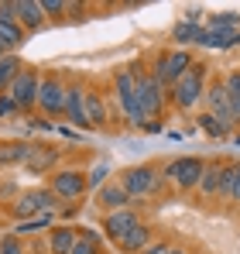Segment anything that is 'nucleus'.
Instances as JSON below:
<instances>
[{"instance_id":"nucleus-1","label":"nucleus","mask_w":240,"mask_h":254,"mask_svg":"<svg viewBox=\"0 0 240 254\" xmlns=\"http://www.w3.org/2000/svg\"><path fill=\"white\" fill-rule=\"evenodd\" d=\"M209 62H192L189 69H185V76L182 79H175V83L168 86V107H175V110H182V114H192V110H199L202 96H206V83H209Z\"/></svg>"},{"instance_id":"nucleus-2","label":"nucleus","mask_w":240,"mask_h":254,"mask_svg":"<svg viewBox=\"0 0 240 254\" xmlns=\"http://www.w3.org/2000/svg\"><path fill=\"white\" fill-rule=\"evenodd\" d=\"M65 86L69 76H62L59 69H45L38 83V110L45 121H62L65 117Z\"/></svg>"},{"instance_id":"nucleus-3","label":"nucleus","mask_w":240,"mask_h":254,"mask_svg":"<svg viewBox=\"0 0 240 254\" xmlns=\"http://www.w3.org/2000/svg\"><path fill=\"white\" fill-rule=\"evenodd\" d=\"M130 69H134V79H137V107H141V114H144L148 121H161V114H165V107H168V89H165L151 72H144L141 62H134Z\"/></svg>"},{"instance_id":"nucleus-4","label":"nucleus","mask_w":240,"mask_h":254,"mask_svg":"<svg viewBox=\"0 0 240 254\" xmlns=\"http://www.w3.org/2000/svg\"><path fill=\"white\" fill-rule=\"evenodd\" d=\"M192 62H196V59H192V52H189V48H175V45H172V48L155 52V59H151V69H148V72H151V76L168 89L175 79H182V76H185V69H189Z\"/></svg>"},{"instance_id":"nucleus-5","label":"nucleus","mask_w":240,"mask_h":254,"mask_svg":"<svg viewBox=\"0 0 240 254\" xmlns=\"http://www.w3.org/2000/svg\"><path fill=\"white\" fill-rule=\"evenodd\" d=\"M114 100L120 103V114L137 127V130L148 127V117H144L141 107H137V79H134V69H130V65L114 72Z\"/></svg>"},{"instance_id":"nucleus-6","label":"nucleus","mask_w":240,"mask_h":254,"mask_svg":"<svg viewBox=\"0 0 240 254\" xmlns=\"http://www.w3.org/2000/svg\"><path fill=\"white\" fill-rule=\"evenodd\" d=\"M117 179L130 199H148V196H158L165 189V179H161V172L155 165H130V169L120 172Z\"/></svg>"},{"instance_id":"nucleus-7","label":"nucleus","mask_w":240,"mask_h":254,"mask_svg":"<svg viewBox=\"0 0 240 254\" xmlns=\"http://www.w3.org/2000/svg\"><path fill=\"white\" fill-rule=\"evenodd\" d=\"M202 172H206V158L182 155V158H172V162L161 169V179H165V182H172L179 192H192V189H199Z\"/></svg>"},{"instance_id":"nucleus-8","label":"nucleus","mask_w":240,"mask_h":254,"mask_svg":"<svg viewBox=\"0 0 240 254\" xmlns=\"http://www.w3.org/2000/svg\"><path fill=\"white\" fill-rule=\"evenodd\" d=\"M52 210H62V203H59V196L52 189H24L14 199V206H10V213L17 216V223H24L31 216H41V213H52Z\"/></svg>"},{"instance_id":"nucleus-9","label":"nucleus","mask_w":240,"mask_h":254,"mask_svg":"<svg viewBox=\"0 0 240 254\" xmlns=\"http://www.w3.org/2000/svg\"><path fill=\"white\" fill-rule=\"evenodd\" d=\"M38 83H41V72L35 65H24L21 72H17V79L10 83V96H14V103L21 107V114H35L38 110Z\"/></svg>"},{"instance_id":"nucleus-10","label":"nucleus","mask_w":240,"mask_h":254,"mask_svg":"<svg viewBox=\"0 0 240 254\" xmlns=\"http://www.w3.org/2000/svg\"><path fill=\"white\" fill-rule=\"evenodd\" d=\"M48 189L59 196L62 206H65V203H79L82 196H86V172H79V169H59L55 175H52Z\"/></svg>"},{"instance_id":"nucleus-11","label":"nucleus","mask_w":240,"mask_h":254,"mask_svg":"<svg viewBox=\"0 0 240 254\" xmlns=\"http://www.w3.org/2000/svg\"><path fill=\"white\" fill-rule=\"evenodd\" d=\"M24 42H28V31L14 17V0H0V45H3V52L17 55V48Z\"/></svg>"},{"instance_id":"nucleus-12","label":"nucleus","mask_w":240,"mask_h":254,"mask_svg":"<svg viewBox=\"0 0 240 254\" xmlns=\"http://www.w3.org/2000/svg\"><path fill=\"white\" fill-rule=\"evenodd\" d=\"M86 89H89V83L69 76V86H65V121L76 124L79 130H89V121H86Z\"/></svg>"},{"instance_id":"nucleus-13","label":"nucleus","mask_w":240,"mask_h":254,"mask_svg":"<svg viewBox=\"0 0 240 254\" xmlns=\"http://www.w3.org/2000/svg\"><path fill=\"white\" fill-rule=\"evenodd\" d=\"M137 223H141V213L134 210V206H123V210L103 213V237H110V241L117 244L120 237H127Z\"/></svg>"},{"instance_id":"nucleus-14","label":"nucleus","mask_w":240,"mask_h":254,"mask_svg":"<svg viewBox=\"0 0 240 254\" xmlns=\"http://www.w3.org/2000/svg\"><path fill=\"white\" fill-rule=\"evenodd\" d=\"M14 17H17V24H21L28 35H31V31H41V28L48 24V17H45L38 0H14Z\"/></svg>"},{"instance_id":"nucleus-15","label":"nucleus","mask_w":240,"mask_h":254,"mask_svg":"<svg viewBox=\"0 0 240 254\" xmlns=\"http://www.w3.org/2000/svg\"><path fill=\"white\" fill-rule=\"evenodd\" d=\"M86 121H89V130H103V127L110 124L107 96H103L96 86H89V89H86Z\"/></svg>"},{"instance_id":"nucleus-16","label":"nucleus","mask_w":240,"mask_h":254,"mask_svg":"<svg viewBox=\"0 0 240 254\" xmlns=\"http://www.w3.org/2000/svg\"><path fill=\"white\" fill-rule=\"evenodd\" d=\"M96 206L103 213H114V210H123V206H134V203H130L127 189L120 186V179H110L103 189H96Z\"/></svg>"},{"instance_id":"nucleus-17","label":"nucleus","mask_w":240,"mask_h":254,"mask_svg":"<svg viewBox=\"0 0 240 254\" xmlns=\"http://www.w3.org/2000/svg\"><path fill=\"white\" fill-rule=\"evenodd\" d=\"M59 158H62L59 148H52V144H31V155H28L24 169L35 172V175H45V172H52L59 165Z\"/></svg>"},{"instance_id":"nucleus-18","label":"nucleus","mask_w":240,"mask_h":254,"mask_svg":"<svg viewBox=\"0 0 240 254\" xmlns=\"http://www.w3.org/2000/svg\"><path fill=\"white\" fill-rule=\"evenodd\" d=\"M151 241H155V230H151V227L141 220V223H137V227H134L127 237H120L117 248H120V254H141L148 244H151Z\"/></svg>"},{"instance_id":"nucleus-19","label":"nucleus","mask_w":240,"mask_h":254,"mask_svg":"<svg viewBox=\"0 0 240 254\" xmlns=\"http://www.w3.org/2000/svg\"><path fill=\"white\" fill-rule=\"evenodd\" d=\"M76 237H79V230H76V227L59 223V227H52V230H48V251H52V254H72Z\"/></svg>"},{"instance_id":"nucleus-20","label":"nucleus","mask_w":240,"mask_h":254,"mask_svg":"<svg viewBox=\"0 0 240 254\" xmlns=\"http://www.w3.org/2000/svg\"><path fill=\"white\" fill-rule=\"evenodd\" d=\"M28 155H31V144L28 141H0V165L3 169H24V162H28Z\"/></svg>"},{"instance_id":"nucleus-21","label":"nucleus","mask_w":240,"mask_h":254,"mask_svg":"<svg viewBox=\"0 0 240 254\" xmlns=\"http://www.w3.org/2000/svg\"><path fill=\"white\" fill-rule=\"evenodd\" d=\"M223 162H227V158H213V162H206V172H202L199 189H196L202 199H216V192H220V175H223Z\"/></svg>"},{"instance_id":"nucleus-22","label":"nucleus","mask_w":240,"mask_h":254,"mask_svg":"<svg viewBox=\"0 0 240 254\" xmlns=\"http://www.w3.org/2000/svg\"><path fill=\"white\" fill-rule=\"evenodd\" d=\"M100 251H103V234H100V230H93V227H82L79 237H76L72 254H100Z\"/></svg>"},{"instance_id":"nucleus-23","label":"nucleus","mask_w":240,"mask_h":254,"mask_svg":"<svg viewBox=\"0 0 240 254\" xmlns=\"http://www.w3.org/2000/svg\"><path fill=\"white\" fill-rule=\"evenodd\" d=\"M21 69H24V62H21L17 55H10V52H7V55H0V93H7V89H10V83L17 79V72H21Z\"/></svg>"},{"instance_id":"nucleus-24","label":"nucleus","mask_w":240,"mask_h":254,"mask_svg":"<svg viewBox=\"0 0 240 254\" xmlns=\"http://www.w3.org/2000/svg\"><path fill=\"white\" fill-rule=\"evenodd\" d=\"M206 31H240V14L237 10L209 14V17H206Z\"/></svg>"},{"instance_id":"nucleus-25","label":"nucleus","mask_w":240,"mask_h":254,"mask_svg":"<svg viewBox=\"0 0 240 254\" xmlns=\"http://www.w3.org/2000/svg\"><path fill=\"white\" fill-rule=\"evenodd\" d=\"M196 124H199V130L206 134V137H216V141H220V137H230V134H234L230 127L220 121V117H213V114H206V110H202L199 117H196Z\"/></svg>"},{"instance_id":"nucleus-26","label":"nucleus","mask_w":240,"mask_h":254,"mask_svg":"<svg viewBox=\"0 0 240 254\" xmlns=\"http://www.w3.org/2000/svg\"><path fill=\"white\" fill-rule=\"evenodd\" d=\"M199 24H189V21H179L175 28H172V42H175V48H185V45H196V38H199Z\"/></svg>"},{"instance_id":"nucleus-27","label":"nucleus","mask_w":240,"mask_h":254,"mask_svg":"<svg viewBox=\"0 0 240 254\" xmlns=\"http://www.w3.org/2000/svg\"><path fill=\"white\" fill-rule=\"evenodd\" d=\"M230 196H234V158L223 162V175H220V192H216V199L230 203Z\"/></svg>"},{"instance_id":"nucleus-28","label":"nucleus","mask_w":240,"mask_h":254,"mask_svg":"<svg viewBox=\"0 0 240 254\" xmlns=\"http://www.w3.org/2000/svg\"><path fill=\"white\" fill-rule=\"evenodd\" d=\"M107 182H110V165H107V162H100L96 169L86 172V189H93V192H96V189H103Z\"/></svg>"},{"instance_id":"nucleus-29","label":"nucleus","mask_w":240,"mask_h":254,"mask_svg":"<svg viewBox=\"0 0 240 254\" xmlns=\"http://www.w3.org/2000/svg\"><path fill=\"white\" fill-rule=\"evenodd\" d=\"M38 3H41V10H45L48 21H65V14H69L65 0H38Z\"/></svg>"},{"instance_id":"nucleus-30","label":"nucleus","mask_w":240,"mask_h":254,"mask_svg":"<svg viewBox=\"0 0 240 254\" xmlns=\"http://www.w3.org/2000/svg\"><path fill=\"white\" fill-rule=\"evenodd\" d=\"M45 227H52V213H41V216H31V220L17 223L14 234H31V230H45Z\"/></svg>"},{"instance_id":"nucleus-31","label":"nucleus","mask_w":240,"mask_h":254,"mask_svg":"<svg viewBox=\"0 0 240 254\" xmlns=\"http://www.w3.org/2000/svg\"><path fill=\"white\" fill-rule=\"evenodd\" d=\"M0 254H24V244L17 234H3L0 237Z\"/></svg>"},{"instance_id":"nucleus-32","label":"nucleus","mask_w":240,"mask_h":254,"mask_svg":"<svg viewBox=\"0 0 240 254\" xmlns=\"http://www.w3.org/2000/svg\"><path fill=\"white\" fill-rule=\"evenodd\" d=\"M17 114H21V107L14 103V96H10V93H0V121L17 117Z\"/></svg>"},{"instance_id":"nucleus-33","label":"nucleus","mask_w":240,"mask_h":254,"mask_svg":"<svg viewBox=\"0 0 240 254\" xmlns=\"http://www.w3.org/2000/svg\"><path fill=\"white\" fill-rule=\"evenodd\" d=\"M17 199L21 196V189H17V182H10V179H0V199Z\"/></svg>"},{"instance_id":"nucleus-34","label":"nucleus","mask_w":240,"mask_h":254,"mask_svg":"<svg viewBox=\"0 0 240 254\" xmlns=\"http://www.w3.org/2000/svg\"><path fill=\"white\" fill-rule=\"evenodd\" d=\"M168 248H172V241H165V237H161V241H151V244H148L141 254H165Z\"/></svg>"},{"instance_id":"nucleus-35","label":"nucleus","mask_w":240,"mask_h":254,"mask_svg":"<svg viewBox=\"0 0 240 254\" xmlns=\"http://www.w3.org/2000/svg\"><path fill=\"white\" fill-rule=\"evenodd\" d=\"M230 203H240V158H234V196Z\"/></svg>"},{"instance_id":"nucleus-36","label":"nucleus","mask_w":240,"mask_h":254,"mask_svg":"<svg viewBox=\"0 0 240 254\" xmlns=\"http://www.w3.org/2000/svg\"><path fill=\"white\" fill-rule=\"evenodd\" d=\"M165 254H189V251H185L182 244H172V248H168V251H165Z\"/></svg>"},{"instance_id":"nucleus-37","label":"nucleus","mask_w":240,"mask_h":254,"mask_svg":"<svg viewBox=\"0 0 240 254\" xmlns=\"http://www.w3.org/2000/svg\"><path fill=\"white\" fill-rule=\"evenodd\" d=\"M237 124H240V110H237Z\"/></svg>"},{"instance_id":"nucleus-38","label":"nucleus","mask_w":240,"mask_h":254,"mask_svg":"<svg viewBox=\"0 0 240 254\" xmlns=\"http://www.w3.org/2000/svg\"><path fill=\"white\" fill-rule=\"evenodd\" d=\"M237 144H240V134H237Z\"/></svg>"}]
</instances>
